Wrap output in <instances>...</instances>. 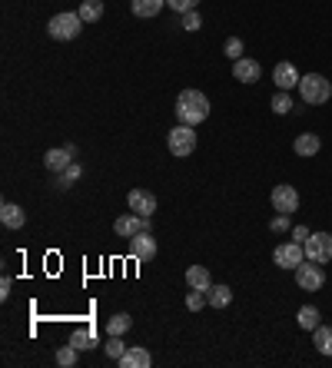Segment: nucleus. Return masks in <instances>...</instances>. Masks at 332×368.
<instances>
[{
    "label": "nucleus",
    "instance_id": "b1692460",
    "mask_svg": "<svg viewBox=\"0 0 332 368\" xmlns=\"http://www.w3.org/2000/svg\"><path fill=\"white\" fill-rule=\"evenodd\" d=\"M80 362V348L70 342V345H64V348H57V365L60 368H73Z\"/></svg>",
    "mask_w": 332,
    "mask_h": 368
},
{
    "label": "nucleus",
    "instance_id": "a878e982",
    "mask_svg": "<svg viewBox=\"0 0 332 368\" xmlns=\"http://www.w3.org/2000/svg\"><path fill=\"white\" fill-rule=\"evenodd\" d=\"M70 342L83 352V348H97V336H93V328H77L73 336H70Z\"/></svg>",
    "mask_w": 332,
    "mask_h": 368
},
{
    "label": "nucleus",
    "instance_id": "f257e3e1",
    "mask_svg": "<svg viewBox=\"0 0 332 368\" xmlns=\"http://www.w3.org/2000/svg\"><path fill=\"white\" fill-rule=\"evenodd\" d=\"M177 119L179 123H186V126H199L203 119L210 117V100L203 90H179L177 97Z\"/></svg>",
    "mask_w": 332,
    "mask_h": 368
},
{
    "label": "nucleus",
    "instance_id": "72a5a7b5",
    "mask_svg": "<svg viewBox=\"0 0 332 368\" xmlns=\"http://www.w3.org/2000/svg\"><path fill=\"white\" fill-rule=\"evenodd\" d=\"M269 229H273V232H286V229H292V222H289L286 213H276V216L269 219Z\"/></svg>",
    "mask_w": 332,
    "mask_h": 368
},
{
    "label": "nucleus",
    "instance_id": "a211bd4d",
    "mask_svg": "<svg viewBox=\"0 0 332 368\" xmlns=\"http://www.w3.org/2000/svg\"><path fill=\"white\" fill-rule=\"evenodd\" d=\"M186 285L189 289H203V292H206V289L213 285L210 269H206V266H189L186 269Z\"/></svg>",
    "mask_w": 332,
    "mask_h": 368
},
{
    "label": "nucleus",
    "instance_id": "aec40b11",
    "mask_svg": "<svg viewBox=\"0 0 332 368\" xmlns=\"http://www.w3.org/2000/svg\"><path fill=\"white\" fill-rule=\"evenodd\" d=\"M166 7V0H130V11L133 17H156V13Z\"/></svg>",
    "mask_w": 332,
    "mask_h": 368
},
{
    "label": "nucleus",
    "instance_id": "39448f33",
    "mask_svg": "<svg viewBox=\"0 0 332 368\" xmlns=\"http://www.w3.org/2000/svg\"><path fill=\"white\" fill-rule=\"evenodd\" d=\"M296 285L302 292H319L322 285H326V269H322V262H312V259L302 262L296 269Z\"/></svg>",
    "mask_w": 332,
    "mask_h": 368
},
{
    "label": "nucleus",
    "instance_id": "473e14b6",
    "mask_svg": "<svg viewBox=\"0 0 332 368\" xmlns=\"http://www.w3.org/2000/svg\"><path fill=\"white\" fill-rule=\"evenodd\" d=\"M223 54L230 57V60H239V57H243V40H239V37H230L226 47H223Z\"/></svg>",
    "mask_w": 332,
    "mask_h": 368
},
{
    "label": "nucleus",
    "instance_id": "9d476101",
    "mask_svg": "<svg viewBox=\"0 0 332 368\" xmlns=\"http://www.w3.org/2000/svg\"><path fill=\"white\" fill-rule=\"evenodd\" d=\"M73 156H77V146H70V143H66V146H57V150H47V156H44V166L47 170H50V173H64L66 166H73Z\"/></svg>",
    "mask_w": 332,
    "mask_h": 368
},
{
    "label": "nucleus",
    "instance_id": "5701e85b",
    "mask_svg": "<svg viewBox=\"0 0 332 368\" xmlns=\"http://www.w3.org/2000/svg\"><path fill=\"white\" fill-rule=\"evenodd\" d=\"M77 13L83 17V23H97L103 17V0H83Z\"/></svg>",
    "mask_w": 332,
    "mask_h": 368
},
{
    "label": "nucleus",
    "instance_id": "6e6552de",
    "mask_svg": "<svg viewBox=\"0 0 332 368\" xmlns=\"http://www.w3.org/2000/svg\"><path fill=\"white\" fill-rule=\"evenodd\" d=\"M269 203H273V209H276V213H286V216H292V213L299 209V189H296V186H289V183L273 186Z\"/></svg>",
    "mask_w": 332,
    "mask_h": 368
},
{
    "label": "nucleus",
    "instance_id": "4468645a",
    "mask_svg": "<svg viewBox=\"0 0 332 368\" xmlns=\"http://www.w3.org/2000/svg\"><path fill=\"white\" fill-rule=\"evenodd\" d=\"M126 203H130V209L133 213H140V216H153L156 213V196L146 193V189H130Z\"/></svg>",
    "mask_w": 332,
    "mask_h": 368
},
{
    "label": "nucleus",
    "instance_id": "423d86ee",
    "mask_svg": "<svg viewBox=\"0 0 332 368\" xmlns=\"http://www.w3.org/2000/svg\"><path fill=\"white\" fill-rule=\"evenodd\" d=\"M273 262H276L279 269H292V272H296L299 266L306 262V249H302V242H296V239L279 242L276 249H273Z\"/></svg>",
    "mask_w": 332,
    "mask_h": 368
},
{
    "label": "nucleus",
    "instance_id": "2f4dec72",
    "mask_svg": "<svg viewBox=\"0 0 332 368\" xmlns=\"http://www.w3.org/2000/svg\"><path fill=\"white\" fill-rule=\"evenodd\" d=\"M203 305H206V292H203V289H193V292L186 295V309L189 312H199Z\"/></svg>",
    "mask_w": 332,
    "mask_h": 368
},
{
    "label": "nucleus",
    "instance_id": "6ab92c4d",
    "mask_svg": "<svg viewBox=\"0 0 332 368\" xmlns=\"http://www.w3.org/2000/svg\"><path fill=\"white\" fill-rule=\"evenodd\" d=\"M230 302H232L230 285H216V282H213L210 289H206V305H213V309H226Z\"/></svg>",
    "mask_w": 332,
    "mask_h": 368
},
{
    "label": "nucleus",
    "instance_id": "c9c22d12",
    "mask_svg": "<svg viewBox=\"0 0 332 368\" xmlns=\"http://www.w3.org/2000/svg\"><path fill=\"white\" fill-rule=\"evenodd\" d=\"M11 285H13V282L7 279V275L0 279V299H7V295H11Z\"/></svg>",
    "mask_w": 332,
    "mask_h": 368
},
{
    "label": "nucleus",
    "instance_id": "dca6fc26",
    "mask_svg": "<svg viewBox=\"0 0 332 368\" xmlns=\"http://www.w3.org/2000/svg\"><path fill=\"white\" fill-rule=\"evenodd\" d=\"M292 150H296V156H302V160H312V156L322 150L319 133H299L296 140H292Z\"/></svg>",
    "mask_w": 332,
    "mask_h": 368
},
{
    "label": "nucleus",
    "instance_id": "7c9ffc66",
    "mask_svg": "<svg viewBox=\"0 0 332 368\" xmlns=\"http://www.w3.org/2000/svg\"><path fill=\"white\" fill-rule=\"evenodd\" d=\"M166 7H170V11H177L179 17H183V13L196 11V7H199V0H166Z\"/></svg>",
    "mask_w": 332,
    "mask_h": 368
},
{
    "label": "nucleus",
    "instance_id": "f8f14e48",
    "mask_svg": "<svg viewBox=\"0 0 332 368\" xmlns=\"http://www.w3.org/2000/svg\"><path fill=\"white\" fill-rule=\"evenodd\" d=\"M232 76H236L239 83H259L263 66H259V60H253V57H239V60H232Z\"/></svg>",
    "mask_w": 332,
    "mask_h": 368
},
{
    "label": "nucleus",
    "instance_id": "9b49d317",
    "mask_svg": "<svg viewBox=\"0 0 332 368\" xmlns=\"http://www.w3.org/2000/svg\"><path fill=\"white\" fill-rule=\"evenodd\" d=\"M113 229H117V236L120 239H133L136 232H143V229H150V216H140V213H126V216H120L117 222H113Z\"/></svg>",
    "mask_w": 332,
    "mask_h": 368
},
{
    "label": "nucleus",
    "instance_id": "f3484780",
    "mask_svg": "<svg viewBox=\"0 0 332 368\" xmlns=\"http://www.w3.org/2000/svg\"><path fill=\"white\" fill-rule=\"evenodd\" d=\"M0 222L7 229H23V222H27V213H23L17 203H4L0 206Z\"/></svg>",
    "mask_w": 332,
    "mask_h": 368
},
{
    "label": "nucleus",
    "instance_id": "2eb2a0df",
    "mask_svg": "<svg viewBox=\"0 0 332 368\" xmlns=\"http://www.w3.org/2000/svg\"><path fill=\"white\" fill-rule=\"evenodd\" d=\"M117 365H120V368H150V365H153V355H150L143 345H130L120 355V362H117Z\"/></svg>",
    "mask_w": 332,
    "mask_h": 368
},
{
    "label": "nucleus",
    "instance_id": "cd10ccee",
    "mask_svg": "<svg viewBox=\"0 0 332 368\" xmlns=\"http://www.w3.org/2000/svg\"><path fill=\"white\" fill-rule=\"evenodd\" d=\"M103 352L113 358V362H120V355L126 352V345H123V336H110L107 342H103Z\"/></svg>",
    "mask_w": 332,
    "mask_h": 368
},
{
    "label": "nucleus",
    "instance_id": "c756f323",
    "mask_svg": "<svg viewBox=\"0 0 332 368\" xmlns=\"http://www.w3.org/2000/svg\"><path fill=\"white\" fill-rule=\"evenodd\" d=\"M179 27H183V30H189V33H196L199 27H203V17H199V11L183 13V17H179Z\"/></svg>",
    "mask_w": 332,
    "mask_h": 368
},
{
    "label": "nucleus",
    "instance_id": "412c9836",
    "mask_svg": "<svg viewBox=\"0 0 332 368\" xmlns=\"http://www.w3.org/2000/svg\"><path fill=\"white\" fill-rule=\"evenodd\" d=\"M296 322H299V328L316 332V328L322 325V315H319V309H316V305H302V309H299V315H296Z\"/></svg>",
    "mask_w": 332,
    "mask_h": 368
},
{
    "label": "nucleus",
    "instance_id": "c85d7f7f",
    "mask_svg": "<svg viewBox=\"0 0 332 368\" xmlns=\"http://www.w3.org/2000/svg\"><path fill=\"white\" fill-rule=\"evenodd\" d=\"M269 107H273V113H279V117H286L289 109H292V97H289L286 90H279L276 97H273V103H269Z\"/></svg>",
    "mask_w": 332,
    "mask_h": 368
},
{
    "label": "nucleus",
    "instance_id": "7ed1b4c3",
    "mask_svg": "<svg viewBox=\"0 0 332 368\" xmlns=\"http://www.w3.org/2000/svg\"><path fill=\"white\" fill-rule=\"evenodd\" d=\"M80 30H83V17L73 11L54 13V17L47 20V33H50L54 40H77Z\"/></svg>",
    "mask_w": 332,
    "mask_h": 368
},
{
    "label": "nucleus",
    "instance_id": "1a4fd4ad",
    "mask_svg": "<svg viewBox=\"0 0 332 368\" xmlns=\"http://www.w3.org/2000/svg\"><path fill=\"white\" fill-rule=\"evenodd\" d=\"M130 259L133 262H146V259H153L156 256V239H153V232L150 229H143V232H136V236L130 239Z\"/></svg>",
    "mask_w": 332,
    "mask_h": 368
},
{
    "label": "nucleus",
    "instance_id": "393cba45",
    "mask_svg": "<svg viewBox=\"0 0 332 368\" xmlns=\"http://www.w3.org/2000/svg\"><path fill=\"white\" fill-rule=\"evenodd\" d=\"M130 325H133V319L126 312L113 315L110 322H107V336H126V332H130Z\"/></svg>",
    "mask_w": 332,
    "mask_h": 368
},
{
    "label": "nucleus",
    "instance_id": "ddd939ff",
    "mask_svg": "<svg viewBox=\"0 0 332 368\" xmlns=\"http://www.w3.org/2000/svg\"><path fill=\"white\" fill-rule=\"evenodd\" d=\"M299 80H302V76H299V70L292 64H289V60H283V64H276V70H273V83H276V90H292V87H299Z\"/></svg>",
    "mask_w": 332,
    "mask_h": 368
},
{
    "label": "nucleus",
    "instance_id": "4be33fe9",
    "mask_svg": "<svg viewBox=\"0 0 332 368\" xmlns=\"http://www.w3.org/2000/svg\"><path fill=\"white\" fill-rule=\"evenodd\" d=\"M312 345H316L319 355H332V325H319L312 332Z\"/></svg>",
    "mask_w": 332,
    "mask_h": 368
},
{
    "label": "nucleus",
    "instance_id": "20e7f679",
    "mask_svg": "<svg viewBox=\"0 0 332 368\" xmlns=\"http://www.w3.org/2000/svg\"><path fill=\"white\" fill-rule=\"evenodd\" d=\"M166 146H170V153H173L177 160H186L189 153L196 150V130L186 126V123H177L173 130L166 133Z\"/></svg>",
    "mask_w": 332,
    "mask_h": 368
},
{
    "label": "nucleus",
    "instance_id": "0eeeda50",
    "mask_svg": "<svg viewBox=\"0 0 332 368\" xmlns=\"http://www.w3.org/2000/svg\"><path fill=\"white\" fill-rule=\"evenodd\" d=\"M302 249H306V259L312 262H322V266L332 262V232H309Z\"/></svg>",
    "mask_w": 332,
    "mask_h": 368
},
{
    "label": "nucleus",
    "instance_id": "f03ea898",
    "mask_svg": "<svg viewBox=\"0 0 332 368\" xmlns=\"http://www.w3.org/2000/svg\"><path fill=\"white\" fill-rule=\"evenodd\" d=\"M299 93L309 107H322L332 100V80H326L322 73H306L299 80Z\"/></svg>",
    "mask_w": 332,
    "mask_h": 368
},
{
    "label": "nucleus",
    "instance_id": "bb28decb",
    "mask_svg": "<svg viewBox=\"0 0 332 368\" xmlns=\"http://www.w3.org/2000/svg\"><path fill=\"white\" fill-rule=\"evenodd\" d=\"M80 173H83V170H80V162H73V166H66L64 173L57 176V186H60V189H70V186H73V183L80 179Z\"/></svg>",
    "mask_w": 332,
    "mask_h": 368
},
{
    "label": "nucleus",
    "instance_id": "f704fd0d",
    "mask_svg": "<svg viewBox=\"0 0 332 368\" xmlns=\"http://www.w3.org/2000/svg\"><path fill=\"white\" fill-rule=\"evenodd\" d=\"M292 239H296V242H306V239H309V229H306V226H292Z\"/></svg>",
    "mask_w": 332,
    "mask_h": 368
}]
</instances>
